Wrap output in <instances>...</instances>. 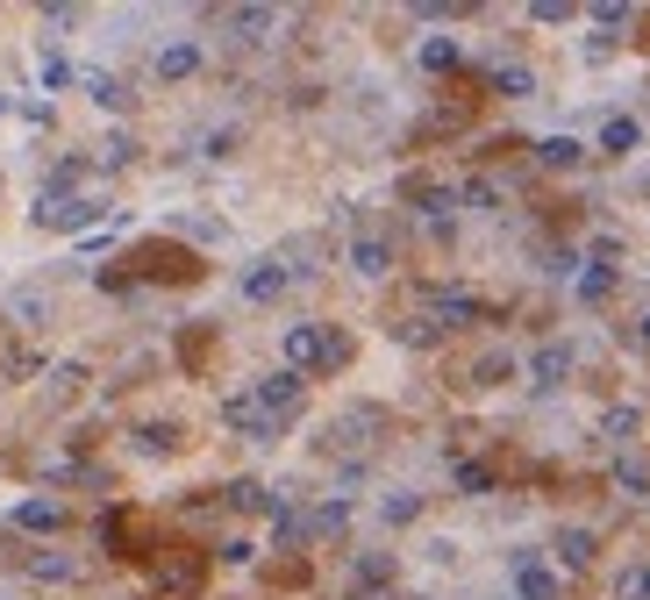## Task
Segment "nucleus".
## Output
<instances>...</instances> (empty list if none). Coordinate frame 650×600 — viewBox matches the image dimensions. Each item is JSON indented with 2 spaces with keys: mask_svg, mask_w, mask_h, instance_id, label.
Here are the masks:
<instances>
[{
  "mask_svg": "<svg viewBox=\"0 0 650 600\" xmlns=\"http://www.w3.org/2000/svg\"><path fill=\"white\" fill-rule=\"evenodd\" d=\"M343 358H351V343H343L336 329H322V322H293L286 329V372H336Z\"/></svg>",
  "mask_w": 650,
  "mask_h": 600,
  "instance_id": "f257e3e1",
  "label": "nucleus"
},
{
  "mask_svg": "<svg viewBox=\"0 0 650 600\" xmlns=\"http://www.w3.org/2000/svg\"><path fill=\"white\" fill-rule=\"evenodd\" d=\"M301 400H308V379H301V372H272V379H257V408L272 414V422L301 414Z\"/></svg>",
  "mask_w": 650,
  "mask_h": 600,
  "instance_id": "f03ea898",
  "label": "nucleus"
},
{
  "mask_svg": "<svg viewBox=\"0 0 650 600\" xmlns=\"http://www.w3.org/2000/svg\"><path fill=\"white\" fill-rule=\"evenodd\" d=\"M222 422L229 429H243V436H251V444H265V436H272V414H265V408H257V394H237V400H222Z\"/></svg>",
  "mask_w": 650,
  "mask_h": 600,
  "instance_id": "7ed1b4c3",
  "label": "nucleus"
},
{
  "mask_svg": "<svg viewBox=\"0 0 650 600\" xmlns=\"http://www.w3.org/2000/svg\"><path fill=\"white\" fill-rule=\"evenodd\" d=\"M93 215H101V201H58V193L36 207V222H43V229H86Z\"/></svg>",
  "mask_w": 650,
  "mask_h": 600,
  "instance_id": "20e7f679",
  "label": "nucleus"
},
{
  "mask_svg": "<svg viewBox=\"0 0 650 600\" xmlns=\"http://www.w3.org/2000/svg\"><path fill=\"white\" fill-rule=\"evenodd\" d=\"M565 372H572V343H544L530 358V386H558Z\"/></svg>",
  "mask_w": 650,
  "mask_h": 600,
  "instance_id": "39448f33",
  "label": "nucleus"
},
{
  "mask_svg": "<svg viewBox=\"0 0 650 600\" xmlns=\"http://www.w3.org/2000/svg\"><path fill=\"white\" fill-rule=\"evenodd\" d=\"M286 265H251V272H243V301H279V293H286Z\"/></svg>",
  "mask_w": 650,
  "mask_h": 600,
  "instance_id": "423d86ee",
  "label": "nucleus"
},
{
  "mask_svg": "<svg viewBox=\"0 0 650 600\" xmlns=\"http://www.w3.org/2000/svg\"><path fill=\"white\" fill-rule=\"evenodd\" d=\"M201 72V43H165L157 51V79H193Z\"/></svg>",
  "mask_w": 650,
  "mask_h": 600,
  "instance_id": "0eeeda50",
  "label": "nucleus"
},
{
  "mask_svg": "<svg viewBox=\"0 0 650 600\" xmlns=\"http://www.w3.org/2000/svg\"><path fill=\"white\" fill-rule=\"evenodd\" d=\"M351 265H358V279H379L394 265V251H386V237H358L351 243Z\"/></svg>",
  "mask_w": 650,
  "mask_h": 600,
  "instance_id": "6e6552de",
  "label": "nucleus"
},
{
  "mask_svg": "<svg viewBox=\"0 0 650 600\" xmlns=\"http://www.w3.org/2000/svg\"><path fill=\"white\" fill-rule=\"evenodd\" d=\"M514 593L522 600H558V579H550L536 558H522V565H514Z\"/></svg>",
  "mask_w": 650,
  "mask_h": 600,
  "instance_id": "1a4fd4ad",
  "label": "nucleus"
},
{
  "mask_svg": "<svg viewBox=\"0 0 650 600\" xmlns=\"http://www.w3.org/2000/svg\"><path fill=\"white\" fill-rule=\"evenodd\" d=\"M429 315H436L444 329H458V322L480 315V301H472V293H429Z\"/></svg>",
  "mask_w": 650,
  "mask_h": 600,
  "instance_id": "9d476101",
  "label": "nucleus"
},
{
  "mask_svg": "<svg viewBox=\"0 0 650 600\" xmlns=\"http://www.w3.org/2000/svg\"><path fill=\"white\" fill-rule=\"evenodd\" d=\"M636 143H643V129H636L629 115H615V122H608V129H600V151H608V157H629Z\"/></svg>",
  "mask_w": 650,
  "mask_h": 600,
  "instance_id": "9b49d317",
  "label": "nucleus"
},
{
  "mask_svg": "<svg viewBox=\"0 0 650 600\" xmlns=\"http://www.w3.org/2000/svg\"><path fill=\"white\" fill-rule=\"evenodd\" d=\"M58 522H65L58 500H22V508H15V529H58Z\"/></svg>",
  "mask_w": 650,
  "mask_h": 600,
  "instance_id": "f8f14e48",
  "label": "nucleus"
},
{
  "mask_svg": "<svg viewBox=\"0 0 650 600\" xmlns=\"http://www.w3.org/2000/svg\"><path fill=\"white\" fill-rule=\"evenodd\" d=\"M272 8H237V15H229V29H237L243 36V43H257V36H265V29H272Z\"/></svg>",
  "mask_w": 650,
  "mask_h": 600,
  "instance_id": "ddd939ff",
  "label": "nucleus"
},
{
  "mask_svg": "<svg viewBox=\"0 0 650 600\" xmlns=\"http://www.w3.org/2000/svg\"><path fill=\"white\" fill-rule=\"evenodd\" d=\"M29 572H36V579H79V558H58V550H36V558H29Z\"/></svg>",
  "mask_w": 650,
  "mask_h": 600,
  "instance_id": "4468645a",
  "label": "nucleus"
},
{
  "mask_svg": "<svg viewBox=\"0 0 650 600\" xmlns=\"http://www.w3.org/2000/svg\"><path fill=\"white\" fill-rule=\"evenodd\" d=\"M558 558H565L572 572H579V565H594V536H586V529H565V536H558Z\"/></svg>",
  "mask_w": 650,
  "mask_h": 600,
  "instance_id": "2eb2a0df",
  "label": "nucleus"
},
{
  "mask_svg": "<svg viewBox=\"0 0 650 600\" xmlns=\"http://www.w3.org/2000/svg\"><path fill=\"white\" fill-rule=\"evenodd\" d=\"M536 157H544L550 171H565V165H579L586 151H579V143H572V137H550V143H536Z\"/></svg>",
  "mask_w": 650,
  "mask_h": 600,
  "instance_id": "dca6fc26",
  "label": "nucleus"
},
{
  "mask_svg": "<svg viewBox=\"0 0 650 600\" xmlns=\"http://www.w3.org/2000/svg\"><path fill=\"white\" fill-rule=\"evenodd\" d=\"M422 65H429V72H450V65H458V43H450V36H429V43H422Z\"/></svg>",
  "mask_w": 650,
  "mask_h": 600,
  "instance_id": "f3484780",
  "label": "nucleus"
},
{
  "mask_svg": "<svg viewBox=\"0 0 650 600\" xmlns=\"http://www.w3.org/2000/svg\"><path fill=\"white\" fill-rule=\"evenodd\" d=\"M86 93H93L101 107H122V101H129V93H122V86L107 79V72H86Z\"/></svg>",
  "mask_w": 650,
  "mask_h": 600,
  "instance_id": "a211bd4d",
  "label": "nucleus"
},
{
  "mask_svg": "<svg viewBox=\"0 0 650 600\" xmlns=\"http://www.w3.org/2000/svg\"><path fill=\"white\" fill-rule=\"evenodd\" d=\"M622 600H650V565H629L622 572V586H615Z\"/></svg>",
  "mask_w": 650,
  "mask_h": 600,
  "instance_id": "6ab92c4d",
  "label": "nucleus"
},
{
  "mask_svg": "<svg viewBox=\"0 0 650 600\" xmlns=\"http://www.w3.org/2000/svg\"><path fill=\"white\" fill-rule=\"evenodd\" d=\"M494 86H500V93H536V79H530L522 65H500V72H494Z\"/></svg>",
  "mask_w": 650,
  "mask_h": 600,
  "instance_id": "aec40b11",
  "label": "nucleus"
},
{
  "mask_svg": "<svg viewBox=\"0 0 650 600\" xmlns=\"http://www.w3.org/2000/svg\"><path fill=\"white\" fill-rule=\"evenodd\" d=\"M486 486H494L486 464H458V494H486Z\"/></svg>",
  "mask_w": 650,
  "mask_h": 600,
  "instance_id": "412c9836",
  "label": "nucleus"
},
{
  "mask_svg": "<svg viewBox=\"0 0 650 600\" xmlns=\"http://www.w3.org/2000/svg\"><path fill=\"white\" fill-rule=\"evenodd\" d=\"M622 486H629V494H650V464L643 458H622Z\"/></svg>",
  "mask_w": 650,
  "mask_h": 600,
  "instance_id": "4be33fe9",
  "label": "nucleus"
},
{
  "mask_svg": "<svg viewBox=\"0 0 650 600\" xmlns=\"http://www.w3.org/2000/svg\"><path fill=\"white\" fill-rule=\"evenodd\" d=\"M494 201H500L494 179H472V187H464V207H494Z\"/></svg>",
  "mask_w": 650,
  "mask_h": 600,
  "instance_id": "5701e85b",
  "label": "nucleus"
},
{
  "mask_svg": "<svg viewBox=\"0 0 650 600\" xmlns=\"http://www.w3.org/2000/svg\"><path fill=\"white\" fill-rule=\"evenodd\" d=\"M608 286H615V272H608V265H594V272L579 279V293H586V301H600V293H608Z\"/></svg>",
  "mask_w": 650,
  "mask_h": 600,
  "instance_id": "b1692460",
  "label": "nucleus"
},
{
  "mask_svg": "<svg viewBox=\"0 0 650 600\" xmlns=\"http://www.w3.org/2000/svg\"><path fill=\"white\" fill-rule=\"evenodd\" d=\"M229 500H237V508H265V486H257V480H237V486H229Z\"/></svg>",
  "mask_w": 650,
  "mask_h": 600,
  "instance_id": "393cba45",
  "label": "nucleus"
},
{
  "mask_svg": "<svg viewBox=\"0 0 650 600\" xmlns=\"http://www.w3.org/2000/svg\"><path fill=\"white\" fill-rule=\"evenodd\" d=\"M415 514H422V500H415V494H394V500H386V522H415Z\"/></svg>",
  "mask_w": 650,
  "mask_h": 600,
  "instance_id": "a878e982",
  "label": "nucleus"
},
{
  "mask_svg": "<svg viewBox=\"0 0 650 600\" xmlns=\"http://www.w3.org/2000/svg\"><path fill=\"white\" fill-rule=\"evenodd\" d=\"M386 572H394V565H386V558H358V586H379V579H386Z\"/></svg>",
  "mask_w": 650,
  "mask_h": 600,
  "instance_id": "bb28decb",
  "label": "nucleus"
},
{
  "mask_svg": "<svg viewBox=\"0 0 650 600\" xmlns=\"http://www.w3.org/2000/svg\"><path fill=\"white\" fill-rule=\"evenodd\" d=\"M643 343H650V315H643Z\"/></svg>",
  "mask_w": 650,
  "mask_h": 600,
  "instance_id": "cd10ccee",
  "label": "nucleus"
}]
</instances>
